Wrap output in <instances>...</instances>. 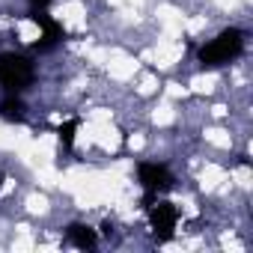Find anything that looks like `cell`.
<instances>
[{
	"mask_svg": "<svg viewBox=\"0 0 253 253\" xmlns=\"http://www.w3.org/2000/svg\"><path fill=\"white\" fill-rule=\"evenodd\" d=\"M33 21L42 27V48H51V45H54V42L63 36L60 24H57V21H51V18L42 12V9H36V12H33Z\"/></svg>",
	"mask_w": 253,
	"mask_h": 253,
	"instance_id": "cell-5",
	"label": "cell"
},
{
	"mask_svg": "<svg viewBox=\"0 0 253 253\" xmlns=\"http://www.w3.org/2000/svg\"><path fill=\"white\" fill-rule=\"evenodd\" d=\"M0 116H3L6 122H21L24 119V104L18 98H6L3 104H0Z\"/></svg>",
	"mask_w": 253,
	"mask_h": 253,
	"instance_id": "cell-7",
	"label": "cell"
},
{
	"mask_svg": "<svg viewBox=\"0 0 253 253\" xmlns=\"http://www.w3.org/2000/svg\"><path fill=\"white\" fill-rule=\"evenodd\" d=\"M244 51V36L241 30H223L217 39H211L209 45L200 48V66L203 69H217L229 60H235Z\"/></svg>",
	"mask_w": 253,
	"mask_h": 253,
	"instance_id": "cell-1",
	"label": "cell"
},
{
	"mask_svg": "<svg viewBox=\"0 0 253 253\" xmlns=\"http://www.w3.org/2000/svg\"><path fill=\"white\" fill-rule=\"evenodd\" d=\"M48 3H51V0H30V6H33V9H45Z\"/></svg>",
	"mask_w": 253,
	"mask_h": 253,
	"instance_id": "cell-9",
	"label": "cell"
},
{
	"mask_svg": "<svg viewBox=\"0 0 253 253\" xmlns=\"http://www.w3.org/2000/svg\"><path fill=\"white\" fill-rule=\"evenodd\" d=\"M0 84L12 92H21L33 84V63L21 54H0Z\"/></svg>",
	"mask_w": 253,
	"mask_h": 253,
	"instance_id": "cell-2",
	"label": "cell"
},
{
	"mask_svg": "<svg viewBox=\"0 0 253 253\" xmlns=\"http://www.w3.org/2000/svg\"><path fill=\"white\" fill-rule=\"evenodd\" d=\"M140 185L146 191V200H152L158 191H167L173 185V173L164 164H140Z\"/></svg>",
	"mask_w": 253,
	"mask_h": 253,
	"instance_id": "cell-3",
	"label": "cell"
},
{
	"mask_svg": "<svg viewBox=\"0 0 253 253\" xmlns=\"http://www.w3.org/2000/svg\"><path fill=\"white\" fill-rule=\"evenodd\" d=\"M75 128H78V119H69L63 128H60V140H63L66 146H72V143H75Z\"/></svg>",
	"mask_w": 253,
	"mask_h": 253,
	"instance_id": "cell-8",
	"label": "cell"
},
{
	"mask_svg": "<svg viewBox=\"0 0 253 253\" xmlns=\"http://www.w3.org/2000/svg\"><path fill=\"white\" fill-rule=\"evenodd\" d=\"M69 241L75 244V247H81V250H89V247H95V232L89 229V226H81V223H72L69 226Z\"/></svg>",
	"mask_w": 253,
	"mask_h": 253,
	"instance_id": "cell-6",
	"label": "cell"
},
{
	"mask_svg": "<svg viewBox=\"0 0 253 253\" xmlns=\"http://www.w3.org/2000/svg\"><path fill=\"white\" fill-rule=\"evenodd\" d=\"M149 220H152V229L158 238H170L173 229H176V220H179V211L173 203H158L149 209Z\"/></svg>",
	"mask_w": 253,
	"mask_h": 253,
	"instance_id": "cell-4",
	"label": "cell"
}]
</instances>
